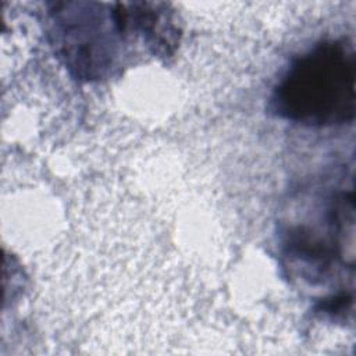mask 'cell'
<instances>
[{
  "mask_svg": "<svg viewBox=\"0 0 356 356\" xmlns=\"http://www.w3.org/2000/svg\"><path fill=\"white\" fill-rule=\"evenodd\" d=\"M49 18L56 53L72 75L88 81L113 68L120 42L140 35L134 3H56Z\"/></svg>",
  "mask_w": 356,
  "mask_h": 356,
  "instance_id": "7a4b0ae2",
  "label": "cell"
},
{
  "mask_svg": "<svg viewBox=\"0 0 356 356\" xmlns=\"http://www.w3.org/2000/svg\"><path fill=\"white\" fill-rule=\"evenodd\" d=\"M356 54L346 39L314 44L293 58L271 95L273 111L306 127H334L355 118Z\"/></svg>",
  "mask_w": 356,
  "mask_h": 356,
  "instance_id": "6da1fadb",
  "label": "cell"
}]
</instances>
